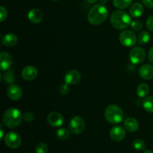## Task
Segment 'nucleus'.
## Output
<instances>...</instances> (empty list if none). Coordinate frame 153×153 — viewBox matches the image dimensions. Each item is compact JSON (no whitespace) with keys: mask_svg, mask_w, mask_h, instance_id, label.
I'll list each match as a JSON object with an SVG mask.
<instances>
[{"mask_svg":"<svg viewBox=\"0 0 153 153\" xmlns=\"http://www.w3.org/2000/svg\"><path fill=\"white\" fill-rule=\"evenodd\" d=\"M120 42L126 47H132L136 44L137 37L133 31L130 30H124L120 34Z\"/></svg>","mask_w":153,"mask_h":153,"instance_id":"39448f33","label":"nucleus"},{"mask_svg":"<svg viewBox=\"0 0 153 153\" xmlns=\"http://www.w3.org/2000/svg\"><path fill=\"white\" fill-rule=\"evenodd\" d=\"M49 149L46 143H39L35 147L36 153H48Z\"/></svg>","mask_w":153,"mask_h":153,"instance_id":"bb28decb","label":"nucleus"},{"mask_svg":"<svg viewBox=\"0 0 153 153\" xmlns=\"http://www.w3.org/2000/svg\"><path fill=\"white\" fill-rule=\"evenodd\" d=\"M81 80V74L77 70H70L64 76V82L69 85H76Z\"/></svg>","mask_w":153,"mask_h":153,"instance_id":"f8f14e48","label":"nucleus"},{"mask_svg":"<svg viewBox=\"0 0 153 153\" xmlns=\"http://www.w3.org/2000/svg\"><path fill=\"white\" fill-rule=\"evenodd\" d=\"M108 11L102 4H97L91 8L88 13V20L91 24L98 25L103 23L107 19Z\"/></svg>","mask_w":153,"mask_h":153,"instance_id":"f257e3e1","label":"nucleus"},{"mask_svg":"<svg viewBox=\"0 0 153 153\" xmlns=\"http://www.w3.org/2000/svg\"><path fill=\"white\" fill-rule=\"evenodd\" d=\"M43 17V14L42 11L39 9L34 8L31 9L28 13V19L31 22L34 24L39 23L42 21Z\"/></svg>","mask_w":153,"mask_h":153,"instance_id":"dca6fc26","label":"nucleus"},{"mask_svg":"<svg viewBox=\"0 0 153 153\" xmlns=\"http://www.w3.org/2000/svg\"><path fill=\"white\" fill-rule=\"evenodd\" d=\"M23 120V115L20 111L16 108H9L3 115V122L9 128L18 126Z\"/></svg>","mask_w":153,"mask_h":153,"instance_id":"7ed1b4c3","label":"nucleus"},{"mask_svg":"<svg viewBox=\"0 0 153 153\" xmlns=\"http://www.w3.org/2000/svg\"><path fill=\"white\" fill-rule=\"evenodd\" d=\"M132 0H113V4L117 8L125 9L131 4Z\"/></svg>","mask_w":153,"mask_h":153,"instance_id":"4be33fe9","label":"nucleus"},{"mask_svg":"<svg viewBox=\"0 0 153 153\" xmlns=\"http://www.w3.org/2000/svg\"><path fill=\"white\" fill-rule=\"evenodd\" d=\"M133 147L137 151H143L146 148L145 142L141 139H136L133 141Z\"/></svg>","mask_w":153,"mask_h":153,"instance_id":"393cba45","label":"nucleus"},{"mask_svg":"<svg viewBox=\"0 0 153 153\" xmlns=\"http://www.w3.org/2000/svg\"><path fill=\"white\" fill-rule=\"evenodd\" d=\"M139 75L144 80H150L153 79V66L151 64H143L139 69Z\"/></svg>","mask_w":153,"mask_h":153,"instance_id":"4468645a","label":"nucleus"},{"mask_svg":"<svg viewBox=\"0 0 153 153\" xmlns=\"http://www.w3.org/2000/svg\"><path fill=\"white\" fill-rule=\"evenodd\" d=\"M21 137L17 133L10 131L7 133L4 136V143L6 146H8L11 149H16L19 147L21 144Z\"/></svg>","mask_w":153,"mask_h":153,"instance_id":"6e6552de","label":"nucleus"},{"mask_svg":"<svg viewBox=\"0 0 153 153\" xmlns=\"http://www.w3.org/2000/svg\"><path fill=\"white\" fill-rule=\"evenodd\" d=\"M124 127L126 130L131 132L136 131L139 128V123L136 119L133 117H128L124 122Z\"/></svg>","mask_w":153,"mask_h":153,"instance_id":"a211bd4d","label":"nucleus"},{"mask_svg":"<svg viewBox=\"0 0 153 153\" xmlns=\"http://www.w3.org/2000/svg\"><path fill=\"white\" fill-rule=\"evenodd\" d=\"M146 26L151 31L153 32V16H149L147 19V20H146Z\"/></svg>","mask_w":153,"mask_h":153,"instance_id":"2f4dec72","label":"nucleus"},{"mask_svg":"<svg viewBox=\"0 0 153 153\" xmlns=\"http://www.w3.org/2000/svg\"><path fill=\"white\" fill-rule=\"evenodd\" d=\"M56 135L57 137H58V139H60V140H67V139H68L69 137H70V131H69L67 128H59V129L57 131Z\"/></svg>","mask_w":153,"mask_h":153,"instance_id":"b1692460","label":"nucleus"},{"mask_svg":"<svg viewBox=\"0 0 153 153\" xmlns=\"http://www.w3.org/2000/svg\"><path fill=\"white\" fill-rule=\"evenodd\" d=\"M149 93V87L146 84H140L137 88V94L139 97L143 98Z\"/></svg>","mask_w":153,"mask_h":153,"instance_id":"aec40b11","label":"nucleus"},{"mask_svg":"<svg viewBox=\"0 0 153 153\" xmlns=\"http://www.w3.org/2000/svg\"><path fill=\"white\" fill-rule=\"evenodd\" d=\"M105 117L110 123L118 124L123 120L124 114L119 106L116 105H111L105 109Z\"/></svg>","mask_w":153,"mask_h":153,"instance_id":"20e7f679","label":"nucleus"},{"mask_svg":"<svg viewBox=\"0 0 153 153\" xmlns=\"http://www.w3.org/2000/svg\"><path fill=\"white\" fill-rule=\"evenodd\" d=\"M7 95L10 100H14V101L19 100L22 96V89L18 85H10L7 88Z\"/></svg>","mask_w":153,"mask_h":153,"instance_id":"ddd939ff","label":"nucleus"},{"mask_svg":"<svg viewBox=\"0 0 153 153\" xmlns=\"http://www.w3.org/2000/svg\"><path fill=\"white\" fill-rule=\"evenodd\" d=\"M85 1L88 3H89V4H94V3L97 2L98 0H85Z\"/></svg>","mask_w":153,"mask_h":153,"instance_id":"f704fd0d","label":"nucleus"},{"mask_svg":"<svg viewBox=\"0 0 153 153\" xmlns=\"http://www.w3.org/2000/svg\"><path fill=\"white\" fill-rule=\"evenodd\" d=\"M70 130L73 134H79L84 131L85 128V122L82 117L76 116L71 119L70 122Z\"/></svg>","mask_w":153,"mask_h":153,"instance_id":"423d86ee","label":"nucleus"},{"mask_svg":"<svg viewBox=\"0 0 153 153\" xmlns=\"http://www.w3.org/2000/svg\"><path fill=\"white\" fill-rule=\"evenodd\" d=\"M131 29L134 31H140L143 28V25H142L141 22L139 20H134L131 22L130 24Z\"/></svg>","mask_w":153,"mask_h":153,"instance_id":"cd10ccee","label":"nucleus"},{"mask_svg":"<svg viewBox=\"0 0 153 153\" xmlns=\"http://www.w3.org/2000/svg\"><path fill=\"white\" fill-rule=\"evenodd\" d=\"M3 138V130L1 129V139Z\"/></svg>","mask_w":153,"mask_h":153,"instance_id":"4c0bfd02","label":"nucleus"},{"mask_svg":"<svg viewBox=\"0 0 153 153\" xmlns=\"http://www.w3.org/2000/svg\"><path fill=\"white\" fill-rule=\"evenodd\" d=\"M146 58L145 50L141 47H134L129 53V59L133 64H140Z\"/></svg>","mask_w":153,"mask_h":153,"instance_id":"0eeeda50","label":"nucleus"},{"mask_svg":"<svg viewBox=\"0 0 153 153\" xmlns=\"http://www.w3.org/2000/svg\"><path fill=\"white\" fill-rule=\"evenodd\" d=\"M149 40H150V34L148 31H142L137 36V43L140 45L146 44L149 41Z\"/></svg>","mask_w":153,"mask_h":153,"instance_id":"412c9836","label":"nucleus"},{"mask_svg":"<svg viewBox=\"0 0 153 153\" xmlns=\"http://www.w3.org/2000/svg\"><path fill=\"white\" fill-rule=\"evenodd\" d=\"M17 40V37H16L14 34L8 33V34H5V35L3 37L1 41H2V43L4 46H8V47H11V46H13L14 45L16 44Z\"/></svg>","mask_w":153,"mask_h":153,"instance_id":"6ab92c4d","label":"nucleus"},{"mask_svg":"<svg viewBox=\"0 0 153 153\" xmlns=\"http://www.w3.org/2000/svg\"><path fill=\"white\" fill-rule=\"evenodd\" d=\"M148 59H149V61L151 63L153 64V46L150 48V49L149 50V52H148Z\"/></svg>","mask_w":153,"mask_h":153,"instance_id":"72a5a7b5","label":"nucleus"},{"mask_svg":"<svg viewBox=\"0 0 153 153\" xmlns=\"http://www.w3.org/2000/svg\"><path fill=\"white\" fill-rule=\"evenodd\" d=\"M126 130L121 126H114L110 131V137L114 141L120 142L123 140L126 137Z\"/></svg>","mask_w":153,"mask_h":153,"instance_id":"1a4fd4ad","label":"nucleus"},{"mask_svg":"<svg viewBox=\"0 0 153 153\" xmlns=\"http://www.w3.org/2000/svg\"><path fill=\"white\" fill-rule=\"evenodd\" d=\"M7 9L4 7H3V6H1V7H0V21H1V22H3V21L7 18Z\"/></svg>","mask_w":153,"mask_h":153,"instance_id":"c85d7f7f","label":"nucleus"},{"mask_svg":"<svg viewBox=\"0 0 153 153\" xmlns=\"http://www.w3.org/2000/svg\"><path fill=\"white\" fill-rule=\"evenodd\" d=\"M13 64V57L11 55L5 52L0 54V68L1 71H7Z\"/></svg>","mask_w":153,"mask_h":153,"instance_id":"9d476101","label":"nucleus"},{"mask_svg":"<svg viewBox=\"0 0 153 153\" xmlns=\"http://www.w3.org/2000/svg\"><path fill=\"white\" fill-rule=\"evenodd\" d=\"M4 80L6 83H13L15 80V74L13 70H10L9 71L6 72L4 75Z\"/></svg>","mask_w":153,"mask_h":153,"instance_id":"a878e982","label":"nucleus"},{"mask_svg":"<svg viewBox=\"0 0 153 153\" xmlns=\"http://www.w3.org/2000/svg\"><path fill=\"white\" fill-rule=\"evenodd\" d=\"M47 121L50 126L53 127H59L64 123V117L57 111L51 112L47 117Z\"/></svg>","mask_w":153,"mask_h":153,"instance_id":"9b49d317","label":"nucleus"},{"mask_svg":"<svg viewBox=\"0 0 153 153\" xmlns=\"http://www.w3.org/2000/svg\"><path fill=\"white\" fill-rule=\"evenodd\" d=\"M143 4L149 8H153V0H142Z\"/></svg>","mask_w":153,"mask_h":153,"instance_id":"473e14b6","label":"nucleus"},{"mask_svg":"<svg viewBox=\"0 0 153 153\" xmlns=\"http://www.w3.org/2000/svg\"><path fill=\"white\" fill-rule=\"evenodd\" d=\"M143 11H144L143 6L139 2H136L131 4V7L129 9L130 15L134 18H137L141 16L142 14L143 13Z\"/></svg>","mask_w":153,"mask_h":153,"instance_id":"f3484780","label":"nucleus"},{"mask_svg":"<svg viewBox=\"0 0 153 153\" xmlns=\"http://www.w3.org/2000/svg\"><path fill=\"white\" fill-rule=\"evenodd\" d=\"M37 76V70L33 66H27L22 70V77L26 81H32Z\"/></svg>","mask_w":153,"mask_h":153,"instance_id":"2eb2a0df","label":"nucleus"},{"mask_svg":"<svg viewBox=\"0 0 153 153\" xmlns=\"http://www.w3.org/2000/svg\"><path fill=\"white\" fill-rule=\"evenodd\" d=\"M111 24L118 30L125 29L131 24V17L123 10H116L113 12L110 18Z\"/></svg>","mask_w":153,"mask_h":153,"instance_id":"f03ea898","label":"nucleus"},{"mask_svg":"<svg viewBox=\"0 0 153 153\" xmlns=\"http://www.w3.org/2000/svg\"><path fill=\"white\" fill-rule=\"evenodd\" d=\"M143 153H153V151H152V150H146V151H145V152Z\"/></svg>","mask_w":153,"mask_h":153,"instance_id":"e433bc0d","label":"nucleus"},{"mask_svg":"<svg viewBox=\"0 0 153 153\" xmlns=\"http://www.w3.org/2000/svg\"><path fill=\"white\" fill-rule=\"evenodd\" d=\"M28 153H30V152H28Z\"/></svg>","mask_w":153,"mask_h":153,"instance_id":"ea45409f","label":"nucleus"},{"mask_svg":"<svg viewBox=\"0 0 153 153\" xmlns=\"http://www.w3.org/2000/svg\"><path fill=\"white\" fill-rule=\"evenodd\" d=\"M52 1H58V0H52Z\"/></svg>","mask_w":153,"mask_h":153,"instance_id":"58836bf2","label":"nucleus"},{"mask_svg":"<svg viewBox=\"0 0 153 153\" xmlns=\"http://www.w3.org/2000/svg\"><path fill=\"white\" fill-rule=\"evenodd\" d=\"M34 118V114H33L31 112L27 111V112H25L23 115L24 120H25L26 122H31V121H33Z\"/></svg>","mask_w":153,"mask_h":153,"instance_id":"7c9ffc66","label":"nucleus"},{"mask_svg":"<svg viewBox=\"0 0 153 153\" xmlns=\"http://www.w3.org/2000/svg\"><path fill=\"white\" fill-rule=\"evenodd\" d=\"M100 2H101V4H105L106 2H107V0H100Z\"/></svg>","mask_w":153,"mask_h":153,"instance_id":"c9c22d12","label":"nucleus"},{"mask_svg":"<svg viewBox=\"0 0 153 153\" xmlns=\"http://www.w3.org/2000/svg\"><path fill=\"white\" fill-rule=\"evenodd\" d=\"M143 107L149 113H153V97H149L143 101Z\"/></svg>","mask_w":153,"mask_h":153,"instance_id":"5701e85b","label":"nucleus"},{"mask_svg":"<svg viewBox=\"0 0 153 153\" xmlns=\"http://www.w3.org/2000/svg\"><path fill=\"white\" fill-rule=\"evenodd\" d=\"M69 85L67 84H64V85H61V86L59 87V92L61 93L62 95H66V94H68L69 92Z\"/></svg>","mask_w":153,"mask_h":153,"instance_id":"c756f323","label":"nucleus"}]
</instances>
